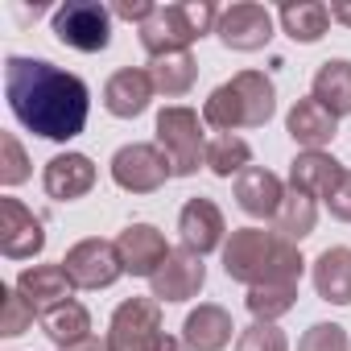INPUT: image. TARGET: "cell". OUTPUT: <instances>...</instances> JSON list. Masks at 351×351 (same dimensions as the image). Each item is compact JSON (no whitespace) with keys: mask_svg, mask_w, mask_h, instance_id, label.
Returning a JSON list of instances; mask_svg holds the SVG:
<instances>
[{"mask_svg":"<svg viewBox=\"0 0 351 351\" xmlns=\"http://www.w3.org/2000/svg\"><path fill=\"white\" fill-rule=\"evenodd\" d=\"M5 95H9L13 116L46 141L79 136L87 124V112H91L87 83L46 58L13 54L5 62Z\"/></svg>","mask_w":351,"mask_h":351,"instance_id":"obj_1","label":"cell"},{"mask_svg":"<svg viewBox=\"0 0 351 351\" xmlns=\"http://www.w3.org/2000/svg\"><path fill=\"white\" fill-rule=\"evenodd\" d=\"M223 269L232 281L256 289V285H298L306 261L298 244L281 240L277 232L265 228H240L223 244Z\"/></svg>","mask_w":351,"mask_h":351,"instance_id":"obj_2","label":"cell"},{"mask_svg":"<svg viewBox=\"0 0 351 351\" xmlns=\"http://www.w3.org/2000/svg\"><path fill=\"white\" fill-rule=\"evenodd\" d=\"M277 108V91L273 79L261 71H240L232 83L215 87L203 104V124H211L215 132H240V128H261L269 124Z\"/></svg>","mask_w":351,"mask_h":351,"instance_id":"obj_3","label":"cell"},{"mask_svg":"<svg viewBox=\"0 0 351 351\" xmlns=\"http://www.w3.org/2000/svg\"><path fill=\"white\" fill-rule=\"evenodd\" d=\"M219 13L207 0H186V5H157V13L141 25V46L149 50V58L161 54H182L195 38L211 34L219 25Z\"/></svg>","mask_w":351,"mask_h":351,"instance_id":"obj_4","label":"cell"},{"mask_svg":"<svg viewBox=\"0 0 351 351\" xmlns=\"http://www.w3.org/2000/svg\"><path fill=\"white\" fill-rule=\"evenodd\" d=\"M108 351H186V343L161 330V302L157 298H128L116 306L108 322Z\"/></svg>","mask_w":351,"mask_h":351,"instance_id":"obj_5","label":"cell"},{"mask_svg":"<svg viewBox=\"0 0 351 351\" xmlns=\"http://www.w3.org/2000/svg\"><path fill=\"white\" fill-rule=\"evenodd\" d=\"M157 149L165 153L173 178H191L199 165H207V136H203V116L195 108H161L157 112Z\"/></svg>","mask_w":351,"mask_h":351,"instance_id":"obj_6","label":"cell"},{"mask_svg":"<svg viewBox=\"0 0 351 351\" xmlns=\"http://www.w3.org/2000/svg\"><path fill=\"white\" fill-rule=\"evenodd\" d=\"M50 29L62 46L79 54H99L112 42V9L95 5V0H66L62 9H54Z\"/></svg>","mask_w":351,"mask_h":351,"instance_id":"obj_7","label":"cell"},{"mask_svg":"<svg viewBox=\"0 0 351 351\" xmlns=\"http://www.w3.org/2000/svg\"><path fill=\"white\" fill-rule=\"evenodd\" d=\"M165 178H173V169H169V161L157 145H124L112 157V182L120 191L153 195V191L165 186Z\"/></svg>","mask_w":351,"mask_h":351,"instance_id":"obj_8","label":"cell"},{"mask_svg":"<svg viewBox=\"0 0 351 351\" xmlns=\"http://www.w3.org/2000/svg\"><path fill=\"white\" fill-rule=\"evenodd\" d=\"M62 269L71 273L75 289H108V285L124 273V261H120L116 240H99V236H91V240H79V244L66 252Z\"/></svg>","mask_w":351,"mask_h":351,"instance_id":"obj_9","label":"cell"},{"mask_svg":"<svg viewBox=\"0 0 351 351\" xmlns=\"http://www.w3.org/2000/svg\"><path fill=\"white\" fill-rule=\"evenodd\" d=\"M219 42L228 50H240V54H252V50H265L269 38H273V13L265 5H232L219 13V25H215Z\"/></svg>","mask_w":351,"mask_h":351,"instance_id":"obj_10","label":"cell"},{"mask_svg":"<svg viewBox=\"0 0 351 351\" xmlns=\"http://www.w3.org/2000/svg\"><path fill=\"white\" fill-rule=\"evenodd\" d=\"M207 281V269H203V256L191 252V248H173L165 256V265L149 277V289L157 302H186L203 289Z\"/></svg>","mask_w":351,"mask_h":351,"instance_id":"obj_11","label":"cell"},{"mask_svg":"<svg viewBox=\"0 0 351 351\" xmlns=\"http://www.w3.org/2000/svg\"><path fill=\"white\" fill-rule=\"evenodd\" d=\"M42 248H46L42 219L17 199H0V252L9 261H29Z\"/></svg>","mask_w":351,"mask_h":351,"instance_id":"obj_12","label":"cell"},{"mask_svg":"<svg viewBox=\"0 0 351 351\" xmlns=\"http://www.w3.org/2000/svg\"><path fill=\"white\" fill-rule=\"evenodd\" d=\"M116 248H120V261H124V273L132 277H153L165 256L173 252L165 244V236L153 228V223H128L120 236H116Z\"/></svg>","mask_w":351,"mask_h":351,"instance_id":"obj_13","label":"cell"},{"mask_svg":"<svg viewBox=\"0 0 351 351\" xmlns=\"http://www.w3.org/2000/svg\"><path fill=\"white\" fill-rule=\"evenodd\" d=\"M42 186L54 203H75L95 186V165H91L87 153H58V157L46 161Z\"/></svg>","mask_w":351,"mask_h":351,"instance_id":"obj_14","label":"cell"},{"mask_svg":"<svg viewBox=\"0 0 351 351\" xmlns=\"http://www.w3.org/2000/svg\"><path fill=\"white\" fill-rule=\"evenodd\" d=\"M17 289L34 306L38 318L50 314V310H58V306H66V302H75L71 298L75 293V281H71V273L62 265H34V269H25L17 277Z\"/></svg>","mask_w":351,"mask_h":351,"instance_id":"obj_15","label":"cell"},{"mask_svg":"<svg viewBox=\"0 0 351 351\" xmlns=\"http://www.w3.org/2000/svg\"><path fill=\"white\" fill-rule=\"evenodd\" d=\"M223 211L211 203V199H191L182 211H178V236H182V248L207 256L223 244Z\"/></svg>","mask_w":351,"mask_h":351,"instance_id":"obj_16","label":"cell"},{"mask_svg":"<svg viewBox=\"0 0 351 351\" xmlns=\"http://www.w3.org/2000/svg\"><path fill=\"white\" fill-rule=\"evenodd\" d=\"M281 199H285V186H281L277 173L265 169V165H248L236 178V203L252 219H273L281 211Z\"/></svg>","mask_w":351,"mask_h":351,"instance_id":"obj_17","label":"cell"},{"mask_svg":"<svg viewBox=\"0 0 351 351\" xmlns=\"http://www.w3.org/2000/svg\"><path fill=\"white\" fill-rule=\"evenodd\" d=\"M343 173L347 169L330 153L314 149V153H298L293 157V165H289V186L302 191V195H310V199H330L339 191V182H343Z\"/></svg>","mask_w":351,"mask_h":351,"instance_id":"obj_18","label":"cell"},{"mask_svg":"<svg viewBox=\"0 0 351 351\" xmlns=\"http://www.w3.org/2000/svg\"><path fill=\"white\" fill-rule=\"evenodd\" d=\"M153 91H157V87H153L149 71L124 66V71H116V75L104 83V108H108L112 116H120V120H132V116H141V112L149 108Z\"/></svg>","mask_w":351,"mask_h":351,"instance_id":"obj_19","label":"cell"},{"mask_svg":"<svg viewBox=\"0 0 351 351\" xmlns=\"http://www.w3.org/2000/svg\"><path fill=\"white\" fill-rule=\"evenodd\" d=\"M232 314L223 310V306H199V310H191L186 314V322H182V343H186V351H223L228 343H232Z\"/></svg>","mask_w":351,"mask_h":351,"instance_id":"obj_20","label":"cell"},{"mask_svg":"<svg viewBox=\"0 0 351 351\" xmlns=\"http://www.w3.org/2000/svg\"><path fill=\"white\" fill-rule=\"evenodd\" d=\"M285 128H289V136H293L306 153H314V149H322V145L335 136V116L310 95V99H298V104L289 108Z\"/></svg>","mask_w":351,"mask_h":351,"instance_id":"obj_21","label":"cell"},{"mask_svg":"<svg viewBox=\"0 0 351 351\" xmlns=\"http://www.w3.org/2000/svg\"><path fill=\"white\" fill-rule=\"evenodd\" d=\"M310 95L339 120V116H351V62L347 58H326L318 71H314V87Z\"/></svg>","mask_w":351,"mask_h":351,"instance_id":"obj_22","label":"cell"},{"mask_svg":"<svg viewBox=\"0 0 351 351\" xmlns=\"http://www.w3.org/2000/svg\"><path fill=\"white\" fill-rule=\"evenodd\" d=\"M314 289L322 302L351 306V248H326L314 261Z\"/></svg>","mask_w":351,"mask_h":351,"instance_id":"obj_23","label":"cell"},{"mask_svg":"<svg viewBox=\"0 0 351 351\" xmlns=\"http://www.w3.org/2000/svg\"><path fill=\"white\" fill-rule=\"evenodd\" d=\"M149 79H153V87H157L165 99H178V95H186V91L195 87L199 62L191 58V50H182V54H161V58L149 62Z\"/></svg>","mask_w":351,"mask_h":351,"instance_id":"obj_24","label":"cell"},{"mask_svg":"<svg viewBox=\"0 0 351 351\" xmlns=\"http://www.w3.org/2000/svg\"><path fill=\"white\" fill-rule=\"evenodd\" d=\"M314 223H318V207H314V199L289 186L285 199H281V211L273 215V232H277L281 240L298 244V240H306V236L314 232Z\"/></svg>","mask_w":351,"mask_h":351,"instance_id":"obj_25","label":"cell"},{"mask_svg":"<svg viewBox=\"0 0 351 351\" xmlns=\"http://www.w3.org/2000/svg\"><path fill=\"white\" fill-rule=\"evenodd\" d=\"M42 330H46V335L58 343V351H62V347H75V343H87V339H91V314H87V306L66 302V306L42 314Z\"/></svg>","mask_w":351,"mask_h":351,"instance_id":"obj_26","label":"cell"},{"mask_svg":"<svg viewBox=\"0 0 351 351\" xmlns=\"http://www.w3.org/2000/svg\"><path fill=\"white\" fill-rule=\"evenodd\" d=\"M281 25L293 42H318L330 25V5H318V0H302V5H281Z\"/></svg>","mask_w":351,"mask_h":351,"instance_id":"obj_27","label":"cell"},{"mask_svg":"<svg viewBox=\"0 0 351 351\" xmlns=\"http://www.w3.org/2000/svg\"><path fill=\"white\" fill-rule=\"evenodd\" d=\"M207 165H211V173H219V178H232V173L240 178V173L252 165V149L236 132H215L207 141Z\"/></svg>","mask_w":351,"mask_h":351,"instance_id":"obj_28","label":"cell"},{"mask_svg":"<svg viewBox=\"0 0 351 351\" xmlns=\"http://www.w3.org/2000/svg\"><path fill=\"white\" fill-rule=\"evenodd\" d=\"M298 302V285H256L248 289V310L256 322H277Z\"/></svg>","mask_w":351,"mask_h":351,"instance_id":"obj_29","label":"cell"},{"mask_svg":"<svg viewBox=\"0 0 351 351\" xmlns=\"http://www.w3.org/2000/svg\"><path fill=\"white\" fill-rule=\"evenodd\" d=\"M5 306H0V335H25L34 326V306L21 298L17 285H5Z\"/></svg>","mask_w":351,"mask_h":351,"instance_id":"obj_30","label":"cell"},{"mask_svg":"<svg viewBox=\"0 0 351 351\" xmlns=\"http://www.w3.org/2000/svg\"><path fill=\"white\" fill-rule=\"evenodd\" d=\"M0 153H5V161H0V182H5V186H21L29 178V157H25L21 141L13 132H5V136H0Z\"/></svg>","mask_w":351,"mask_h":351,"instance_id":"obj_31","label":"cell"},{"mask_svg":"<svg viewBox=\"0 0 351 351\" xmlns=\"http://www.w3.org/2000/svg\"><path fill=\"white\" fill-rule=\"evenodd\" d=\"M236 351H289V343L277 330V322H252L248 330H240Z\"/></svg>","mask_w":351,"mask_h":351,"instance_id":"obj_32","label":"cell"},{"mask_svg":"<svg viewBox=\"0 0 351 351\" xmlns=\"http://www.w3.org/2000/svg\"><path fill=\"white\" fill-rule=\"evenodd\" d=\"M298 351H347V330L339 322H314L302 335Z\"/></svg>","mask_w":351,"mask_h":351,"instance_id":"obj_33","label":"cell"},{"mask_svg":"<svg viewBox=\"0 0 351 351\" xmlns=\"http://www.w3.org/2000/svg\"><path fill=\"white\" fill-rule=\"evenodd\" d=\"M330 203V215L335 219H343V223H351V169L343 173V182H339V191L326 199Z\"/></svg>","mask_w":351,"mask_h":351,"instance_id":"obj_34","label":"cell"},{"mask_svg":"<svg viewBox=\"0 0 351 351\" xmlns=\"http://www.w3.org/2000/svg\"><path fill=\"white\" fill-rule=\"evenodd\" d=\"M153 13H157V5H145V0H141V5H128V0H124V5L112 9V17H124V21H136V25H145Z\"/></svg>","mask_w":351,"mask_h":351,"instance_id":"obj_35","label":"cell"},{"mask_svg":"<svg viewBox=\"0 0 351 351\" xmlns=\"http://www.w3.org/2000/svg\"><path fill=\"white\" fill-rule=\"evenodd\" d=\"M330 21H339V25H351V5H330Z\"/></svg>","mask_w":351,"mask_h":351,"instance_id":"obj_36","label":"cell"},{"mask_svg":"<svg viewBox=\"0 0 351 351\" xmlns=\"http://www.w3.org/2000/svg\"><path fill=\"white\" fill-rule=\"evenodd\" d=\"M62 351H108V343H99V339L91 335L87 343H75V347H62Z\"/></svg>","mask_w":351,"mask_h":351,"instance_id":"obj_37","label":"cell"}]
</instances>
